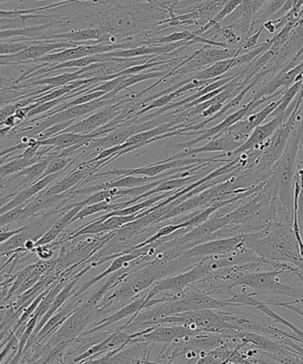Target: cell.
I'll return each mask as SVG.
<instances>
[{"mask_svg": "<svg viewBox=\"0 0 303 364\" xmlns=\"http://www.w3.org/2000/svg\"><path fill=\"white\" fill-rule=\"evenodd\" d=\"M244 242L270 266L271 261L297 264L302 259L292 225H271L263 231L246 233Z\"/></svg>", "mask_w": 303, "mask_h": 364, "instance_id": "cell-1", "label": "cell"}, {"mask_svg": "<svg viewBox=\"0 0 303 364\" xmlns=\"http://www.w3.org/2000/svg\"><path fill=\"white\" fill-rule=\"evenodd\" d=\"M303 136V118L297 129L292 132L287 146L280 160L271 169L270 178L278 189V196L283 205L285 213L290 220L294 221V180L296 171L299 144Z\"/></svg>", "mask_w": 303, "mask_h": 364, "instance_id": "cell-2", "label": "cell"}, {"mask_svg": "<svg viewBox=\"0 0 303 364\" xmlns=\"http://www.w3.org/2000/svg\"><path fill=\"white\" fill-rule=\"evenodd\" d=\"M284 270L257 271L245 274L234 282V287L244 286L253 289L251 295H278L295 299H303V287L301 285L291 286L282 284L280 275Z\"/></svg>", "mask_w": 303, "mask_h": 364, "instance_id": "cell-3", "label": "cell"}, {"mask_svg": "<svg viewBox=\"0 0 303 364\" xmlns=\"http://www.w3.org/2000/svg\"><path fill=\"white\" fill-rule=\"evenodd\" d=\"M271 100L270 97H264L262 99L253 98V100L248 102V104L243 106L242 108L238 109L231 115H228L227 118H225L223 122L209 129L206 130H197V132H189L182 134V136H195L200 135L199 137L193 140L187 141L183 143H170L167 147H165V154L168 155L169 153L175 154L179 153L180 151L183 149H189L190 147L196 146V144L203 142V141L212 139L214 137L221 136V134L226 132L230 127L233 126L236 123L238 122L239 120L244 119L246 116L251 114L253 109H255L258 106L262 105L264 102Z\"/></svg>", "mask_w": 303, "mask_h": 364, "instance_id": "cell-4", "label": "cell"}, {"mask_svg": "<svg viewBox=\"0 0 303 364\" xmlns=\"http://www.w3.org/2000/svg\"><path fill=\"white\" fill-rule=\"evenodd\" d=\"M160 324L186 325L193 330L224 334L227 330H237L216 309L193 310L164 318Z\"/></svg>", "mask_w": 303, "mask_h": 364, "instance_id": "cell-5", "label": "cell"}, {"mask_svg": "<svg viewBox=\"0 0 303 364\" xmlns=\"http://www.w3.org/2000/svg\"><path fill=\"white\" fill-rule=\"evenodd\" d=\"M224 158V154L218 155L216 157L211 159L192 158V159H178V160L170 161H160L158 164L146 166V167L137 168H114L111 171L103 173H95L88 179L84 180V183L90 182L92 180L110 178V176H146L150 178L163 174L164 172L172 171V169L187 167V166L206 164V162H227V160H221Z\"/></svg>", "mask_w": 303, "mask_h": 364, "instance_id": "cell-6", "label": "cell"}, {"mask_svg": "<svg viewBox=\"0 0 303 364\" xmlns=\"http://www.w3.org/2000/svg\"><path fill=\"white\" fill-rule=\"evenodd\" d=\"M211 273L212 272H211L209 264H206L205 259H202L186 273L157 281L154 287L150 289V292H148L147 301L163 291H171L172 294L176 295L182 294L189 285L209 277Z\"/></svg>", "mask_w": 303, "mask_h": 364, "instance_id": "cell-7", "label": "cell"}, {"mask_svg": "<svg viewBox=\"0 0 303 364\" xmlns=\"http://www.w3.org/2000/svg\"><path fill=\"white\" fill-rule=\"evenodd\" d=\"M132 101H136L133 95L129 97H122L121 100L105 106V107L98 109L97 112L91 113L86 119L74 122L72 125L62 130L61 133L70 132L87 135V134L97 132L98 129L106 126L119 115H121L126 107L124 105Z\"/></svg>", "mask_w": 303, "mask_h": 364, "instance_id": "cell-8", "label": "cell"}, {"mask_svg": "<svg viewBox=\"0 0 303 364\" xmlns=\"http://www.w3.org/2000/svg\"><path fill=\"white\" fill-rule=\"evenodd\" d=\"M94 43H74V42L54 41H33L30 48L16 55H1L0 65H24L34 63L36 60L62 49L75 48L77 46Z\"/></svg>", "mask_w": 303, "mask_h": 364, "instance_id": "cell-9", "label": "cell"}, {"mask_svg": "<svg viewBox=\"0 0 303 364\" xmlns=\"http://www.w3.org/2000/svg\"><path fill=\"white\" fill-rule=\"evenodd\" d=\"M95 314V304L90 300L83 306L77 307L49 342H56L58 344L74 341L94 319Z\"/></svg>", "mask_w": 303, "mask_h": 364, "instance_id": "cell-10", "label": "cell"}, {"mask_svg": "<svg viewBox=\"0 0 303 364\" xmlns=\"http://www.w3.org/2000/svg\"><path fill=\"white\" fill-rule=\"evenodd\" d=\"M199 332L202 331L193 330V328L182 324H174V326L172 327L156 325V326L149 327L143 331L137 332L136 338H133V341L172 344L180 339L196 335Z\"/></svg>", "mask_w": 303, "mask_h": 364, "instance_id": "cell-11", "label": "cell"}, {"mask_svg": "<svg viewBox=\"0 0 303 364\" xmlns=\"http://www.w3.org/2000/svg\"><path fill=\"white\" fill-rule=\"evenodd\" d=\"M303 80V61L297 65H294L290 70L285 69L277 73L272 79L263 83L256 90L253 98L262 99L264 97L274 98L277 95H283L285 90L290 87L296 81Z\"/></svg>", "mask_w": 303, "mask_h": 364, "instance_id": "cell-12", "label": "cell"}, {"mask_svg": "<svg viewBox=\"0 0 303 364\" xmlns=\"http://www.w3.org/2000/svg\"><path fill=\"white\" fill-rule=\"evenodd\" d=\"M35 41H54L74 42V43H108L114 44L116 38L106 30L87 28V29L70 31L65 33H55L37 38Z\"/></svg>", "mask_w": 303, "mask_h": 364, "instance_id": "cell-13", "label": "cell"}, {"mask_svg": "<svg viewBox=\"0 0 303 364\" xmlns=\"http://www.w3.org/2000/svg\"><path fill=\"white\" fill-rule=\"evenodd\" d=\"M244 238L245 235H239L228 238L211 240L185 250L181 257L202 259L204 257L230 252L241 245Z\"/></svg>", "mask_w": 303, "mask_h": 364, "instance_id": "cell-14", "label": "cell"}, {"mask_svg": "<svg viewBox=\"0 0 303 364\" xmlns=\"http://www.w3.org/2000/svg\"><path fill=\"white\" fill-rule=\"evenodd\" d=\"M285 119L281 117L275 116L270 122L266 124L260 125L257 127L248 139L241 144V146L232 151L231 154H226L227 157L232 159L238 157L243 154L250 153L251 151H260L262 147L265 144L268 140L274 135L277 129L283 124ZM262 153V151H260ZM233 160V159H232Z\"/></svg>", "mask_w": 303, "mask_h": 364, "instance_id": "cell-15", "label": "cell"}, {"mask_svg": "<svg viewBox=\"0 0 303 364\" xmlns=\"http://www.w3.org/2000/svg\"><path fill=\"white\" fill-rule=\"evenodd\" d=\"M280 100L271 102L267 107L258 112L253 113L248 115V118L242 119L233 126L230 127L225 133L230 135L232 139L244 143V140L248 139L249 136L257 127L262 125L264 120L272 114L275 109L280 105Z\"/></svg>", "mask_w": 303, "mask_h": 364, "instance_id": "cell-16", "label": "cell"}, {"mask_svg": "<svg viewBox=\"0 0 303 364\" xmlns=\"http://www.w3.org/2000/svg\"><path fill=\"white\" fill-rule=\"evenodd\" d=\"M243 143L238 142V141L232 139L230 135L224 132L221 136L214 137L211 139L209 143L206 144L205 146L192 148V149H184L183 151H179V153L172 155L171 157L167 159V160L161 161H170L178 160V159L187 158L189 156H193L203 153H216V151H224V154H231L236 149H238Z\"/></svg>", "mask_w": 303, "mask_h": 364, "instance_id": "cell-17", "label": "cell"}, {"mask_svg": "<svg viewBox=\"0 0 303 364\" xmlns=\"http://www.w3.org/2000/svg\"><path fill=\"white\" fill-rule=\"evenodd\" d=\"M181 298L186 306L187 312L193 310L204 309H224L228 306H239L238 304L232 303L228 300H217L194 288L192 285H189L181 294Z\"/></svg>", "mask_w": 303, "mask_h": 364, "instance_id": "cell-18", "label": "cell"}, {"mask_svg": "<svg viewBox=\"0 0 303 364\" xmlns=\"http://www.w3.org/2000/svg\"><path fill=\"white\" fill-rule=\"evenodd\" d=\"M193 44H195L193 41H183L163 46H142V47L129 49H119V50L109 53V55L118 58H135L146 55H169L177 50V49L188 47V46Z\"/></svg>", "mask_w": 303, "mask_h": 364, "instance_id": "cell-19", "label": "cell"}, {"mask_svg": "<svg viewBox=\"0 0 303 364\" xmlns=\"http://www.w3.org/2000/svg\"><path fill=\"white\" fill-rule=\"evenodd\" d=\"M132 334L126 333V332L122 331V330L115 332V333L109 336L104 341L91 346L86 352L77 355L76 358L74 359V363L88 362L92 357L103 355L104 353L112 351V350L128 345V342L132 341Z\"/></svg>", "mask_w": 303, "mask_h": 364, "instance_id": "cell-20", "label": "cell"}, {"mask_svg": "<svg viewBox=\"0 0 303 364\" xmlns=\"http://www.w3.org/2000/svg\"><path fill=\"white\" fill-rule=\"evenodd\" d=\"M59 173L49 175L45 176V178L38 180V182L34 183L33 185L28 187V188L21 191L18 193L10 194V196H13V199L10 200L9 203L3 205L0 212H1V214H4L5 212L12 210L13 208L18 207L20 205L29 203L31 198L40 193L45 187L57 179Z\"/></svg>", "mask_w": 303, "mask_h": 364, "instance_id": "cell-21", "label": "cell"}, {"mask_svg": "<svg viewBox=\"0 0 303 364\" xmlns=\"http://www.w3.org/2000/svg\"><path fill=\"white\" fill-rule=\"evenodd\" d=\"M147 296L148 293L144 295L143 298L135 300V301L128 304V305L123 307V309L117 311V312L111 314V316L101 320L100 323H95L93 330L87 331L86 334H91L93 333V332L103 330V328L110 326L111 324L118 323L119 321L126 319V318L136 316V314L141 312V311L144 309V306H145Z\"/></svg>", "mask_w": 303, "mask_h": 364, "instance_id": "cell-22", "label": "cell"}, {"mask_svg": "<svg viewBox=\"0 0 303 364\" xmlns=\"http://www.w3.org/2000/svg\"><path fill=\"white\" fill-rule=\"evenodd\" d=\"M143 249L144 248L138 249L136 250V252H135L126 254V255L119 257L117 259H115L114 262L111 264V266L109 267L106 270L103 272V273L97 275V277L92 279V280L87 282L86 284L81 286L79 291L75 293V296L82 294V293L86 292L88 289H90L92 286L97 284L99 281L103 280L104 278L115 273L116 271L121 269L123 267L126 266V264L131 262V261L139 259V257L143 255H145L146 252H144Z\"/></svg>", "mask_w": 303, "mask_h": 364, "instance_id": "cell-23", "label": "cell"}, {"mask_svg": "<svg viewBox=\"0 0 303 364\" xmlns=\"http://www.w3.org/2000/svg\"><path fill=\"white\" fill-rule=\"evenodd\" d=\"M84 206H86L84 200L74 204V208H72V210L67 212L62 218H60L55 223V225L52 226L51 229L37 240L36 246L47 245L48 243L52 242L67 226L72 224V219L75 218V215L79 213Z\"/></svg>", "mask_w": 303, "mask_h": 364, "instance_id": "cell-24", "label": "cell"}, {"mask_svg": "<svg viewBox=\"0 0 303 364\" xmlns=\"http://www.w3.org/2000/svg\"><path fill=\"white\" fill-rule=\"evenodd\" d=\"M81 275L77 277L74 280L70 282L68 285H66V287L61 289V291L56 295L54 301H53L50 309H48V312L45 313V316L41 318V320L38 321V326L35 328L34 336L36 337L38 332L40 331L41 328H43L44 325L48 323V321L50 319V318L54 316L56 311H57L60 307H61L63 304H65L67 300L70 299V296H72L74 293L73 288L75 287V285L77 282L80 280Z\"/></svg>", "mask_w": 303, "mask_h": 364, "instance_id": "cell-25", "label": "cell"}, {"mask_svg": "<svg viewBox=\"0 0 303 364\" xmlns=\"http://www.w3.org/2000/svg\"><path fill=\"white\" fill-rule=\"evenodd\" d=\"M84 72H86V70H84V68L79 69L77 72L72 73H65L62 74V75L47 77V79H36V80L33 81L29 85H33V86H35V85L43 86L44 85L47 87L42 88V90H43V93H47L48 91L65 86V85L73 82V81L83 80L82 73Z\"/></svg>", "mask_w": 303, "mask_h": 364, "instance_id": "cell-26", "label": "cell"}, {"mask_svg": "<svg viewBox=\"0 0 303 364\" xmlns=\"http://www.w3.org/2000/svg\"><path fill=\"white\" fill-rule=\"evenodd\" d=\"M232 59L233 58L214 63L213 65L206 67L205 69L199 70V72H197L195 75H193L192 77L193 80H199L219 79V77H221L228 70L231 69Z\"/></svg>", "mask_w": 303, "mask_h": 364, "instance_id": "cell-27", "label": "cell"}, {"mask_svg": "<svg viewBox=\"0 0 303 364\" xmlns=\"http://www.w3.org/2000/svg\"><path fill=\"white\" fill-rule=\"evenodd\" d=\"M287 2V0H269L257 13L255 22H253V28L260 26V24L263 26L268 21L272 19Z\"/></svg>", "mask_w": 303, "mask_h": 364, "instance_id": "cell-28", "label": "cell"}, {"mask_svg": "<svg viewBox=\"0 0 303 364\" xmlns=\"http://www.w3.org/2000/svg\"><path fill=\"white\" fill-rule=\"evenodd\" d=\"M302 85L303 80H301L296 81L290 87L287 88V90L285 91L283 97H281L280 105L277 106V109H275L272 114L270 116L281 117V118H283L285 120L287 119V118H285V113H287L289 105H291V102L296 97V95H299V91L302 90Z\"/></svg>", "mask_w": 303, "mask_h": 364, "instance_id": "cell-29", "label": "cell"}, {"mask_svg": "<svg viewBox=\"0 0 303 364\" xmlns=\"http://www.w3.org/2000/svg\"><path fill=\"white\" fill-rule=\"evenodd\" d=\"M255 309L260 311V312H263V314H265L267 317L269 318L270 323L284 325V326L290 328V330L294 332L296 337L303 341V331L294 326V324L289 323V321L285 320V318L281 317L280 316H278L277 314L273 312V311L269 309V306L266 305L265 302H257Z\"/></svg>", "mask_w": 303, "mask_h": 364, "instance_id": "cell-30", "label": "cell"}, {"mask_svg": "<svg viewBox=\"0 0 303 364\" xmlns=\"http://www.w3.org/2000/svg\"><path fill=\"white\" fill-rule=\"evenodd\" d=\"M272 46L273 41L272 38H271V40L266 41L265 43L257 46L256 48H253L251 51L246 53L245 55L235 56V58L232 59L231 68L253 62V60L258 58L259 55H262L264 53L270 50V49L272 48Z\"/></svg>", "mask_w": 303, "mask_h": 364, "instance_id": "cell-31", "label": "cell"}, {"mask_svg": "<svg viewBox=\"0 0 303 364\" xmlns=\"http://www.w3.org/2000/svg\"><path fill=\"white\" fill-rule=\"evenodd\" d=\"M35 164L34 161H30L23 159L21 155L13 157L12 160H10L6 164H2L0 168V178L1 180L5 179L6 176L10 175L16 174L23 169L29 167V166Z\"/></svg>", "mask_w": 303, "mask_h": 364, "instance_id": "cell-32", "label": "cell"}, {"mask_svg": "<svg viewBox=\"0 0 303 364\" xmlns=\"http://www.w3.org/2000/svg\"><path fill=\"white\" fill-rule=\"evenodd\" d=\"M183 228H185L182 223H180V224L172 223V224L163 226V228L158 230L157 233H155V235L151 236L150 238L144 240L143 243H140V245H136L133 250L145 248V247L153 245V243L157 242L158 240L164 238V237L172 235V233H175V232L179 231V230H182Z\"/></svg>", "mask_w": 303, "mask_h": 364, "instance_id": "cell-33", "label": "cell"}, {"mask_svg": "<svg viewBox=\"0 0 303 364\" xmlns=\"http://www.w3.org/2000/svg\"><path fill=\"white\" fill-rule=\"evenodd\" d=\"M30 239L31 235L29 232V228H26V229L22 232L13 236L12 238H10L6 240V242L1 243V246H0L1 254L24 248V245H26L27 240Z\"/></svg>", "mask_w": 303, "mask_h": 364, "instance_id": "cell-34", "label": "cell"}, {"mask_svg": "<svg viewBox=\"0 0 303 364\" xmlns=\"http://www.w3.org/2000/svg\"><path fill=\"white\" fill-rule=\"evenodd\" d=\"M84 154H86L83 151L82 154H79V156L74 159V160H72V159L67 156H58L55 158L54 160H52L50 164H49L48 167L45 169L44 175L42 176L41 178H45V176L49 175L56 174V173L61 172L62 169H65L68 167V166L72 165L73 162H75L77 160H79L80 158H82Z\"/></svg>", "mask_w": 303, "mask_h": 364, "instance_id": "cell-35", "label": "cell"}, {"mask_svg": "<svg viewBox=\"0 0 303 364\" xmlns=\"http://www.w3.org/2000/svg\"><path fill=\"white\" fill-rule=\"evenodd\" d=\"M109 231L107 225L104 222L93 220L87 223V225L81 226L79 230H76L69 237L68 240L77 238V237L87 235H97V233Z\"/></svg>", "mask_w": 303, "mask_h": 364, "instance_id": "cell-36", "label": "cell"}, {"mask_svg": "<svg viewBox=\"0 0 303 364\" xmlns=\"http://www.w3.org/2000/svg\"><path fill=\"white\" fill-rule=\"evenodd\" d=\"M33 45V41H1L0 43V54L16 55L26 50Z\"/></svg>", "mask_w": 303, "mask_h": 364, "instance_id": "cell-37", "label": "cell"}, {"mask_svg": "<svg viewBox=\"0 0 303 364\" xmlns=\"http://www.w3.org/2000/svg\"><path fill=\"white\" fill-rule=\"evenodd\" d=\"M27 204L20 205V206L13 208L12 210L5 212L4 214H1V218H0L1 228H3L5 225L11 224V223L18 220L19 218H22Z\"/></svg>", "mask_w": 303, "mask_h": 364, "instance_id": "cell-38", "label": "cell"}, {"mask_svg": "<svg viewBox=\"0 0 303 364\" xmlns=\"http://www.w3.org/2000/svg\"><path fill=\"white\" fill-rule=\"evenodd\" d=\"M264 30L265 29H264V26H262L256 33L248 35V36L246 38L245 41L241 44V47L238 48V55L241 54L242 51H248L249 49L256 48L260 35H262Z\"/></svg>", "mask_w": 303, "mask_h": 364, "instance_id": "cell-39", "label": "cell"}, {"mask_svg": "<svg viewBox=\"0 0 303 364\" xmlns=\"http://www.w3.org/2000/svg\"><path fill=\"white\" fill-rule=\"evenodd\" d=\"M26 229V228H21L16 230H10V231L2 230L1 235H0L1 236V243L6 242V240L12 238L13 236L18 235V233L22 232Z\"/></svg>", "mask_w": 303, "mask_h": 364, "instance_id": "cell-40", "label": "cell"}, {"mask_svg": "<svg viewBox=\"0 0 303 364\" xmlns=\"http://www.w3.org/2000/svg\"><path fill=\"white\" fill-rule=\"evenodd\" d=\"M294 178L299 180L303 183V147L299 154L298 164H296Z\"/></svg>", "mask_w": 303, "mask_h": 364, "instance_id": "cell-41", "label": "cell"}, {"mask_svg": "<svg viewBox=\"0 0 303 364\" xmlns=\"http://www.w3.org/2000/svg\"><path fill=\"white\" fill-rule=\"evenodd\" d=\"M42 246H43V250H40V246L36 247V249H35L36 250L38 256L40 257V259H49V257H51L52 252H50V250L48 252L47 250L44 249V245Z\"/></svg>", "mask_w": 303, "mask_h": 364, "instance_id": "cell-42", "label": "cell"}, {"mask_svg": "<svg viewBox=\"0 0 303 364\" xmlns=\"http://www.w3.org/2000/svg\"><path fill=\"white\" fill-rule=\"evenodd\" d=\"M250 1L255 2L256 5H258L262 9L269 0H250Z\"/></svg>", "mask_w": 303, "mask_h": 364, "instance_id": "cell-43", "label": "cell"}]
</instances>
